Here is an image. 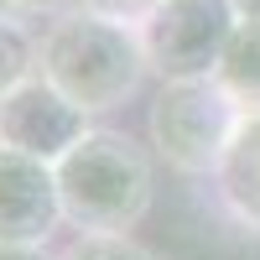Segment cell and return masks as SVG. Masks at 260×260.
Listing matches in <instances>:
<instances>
[{"mask_svg": "<svg viewBox=\"0 0 260 260\" xmlns=\"http://www.w3.org/2000/svg\"><path fill=\"white\" fill-rule=\"evenodd\" d=\"M68 6H73V0H0V11H6V16H21V21H26V16H68Z\"/></svg>", "mask_w": 260, "mask_h": 260, "instance_id": "7c38bea8", "label": "cell"}, {"mask_svg": "<svg viewBox=\"0 0 260 260\" xmlns=\"http://www.w3.org/2000/svg\"><path fill=\"white\" fill-rule=\"evenodd\" d=\"M89 130H94L89 115H83L62 89H52L42 73L26 78L16 94L0 99V146L26 151V156H37V161L57 167Z\"/></svg>", "mask_w": 260, "mask_h": 260, "instance_id": "5b68a950", "label": "cell"}, {"mask_svg": "<svg viewBox=\"0 0 260 260\" xmlns=\"http://www.w3.org/2000/svg\"><path fill=\"white\" fill-rule=\"evenodd\" d=\"M42 73V37L26 26L21 16L0 11V99L16 94L26 78Z\"/></svg>", "mask_w": 260, "mask_h": 260, "instance_id": "9c48e42d", "label": "cell"}, {"mask_svg": "<svg viewBox=\"0 0 260 260\" xmlns=\"http://www.w3.org/2000/svg\"><path fill=\"white\" fill-rule=\"evenodd\" d=\"M151 73L141 31L94 11H68L42 31V78L62 89L83 115H110L141 94Z\"/></svg>", "mask_w": 260, "mask_h": 260, "instance_id": "6da1fadb", "label": "cell"}, {"mask_svg": "<svg viewBox=\"0 0 260 260\" xmlns=\"http://www.w3.org/2000/svg\"><path fill=\"white\" fill-rule=\"evenodd\" d=\"M62 260H156L136 234H78Z\"/></svg>", "mask_w": 260, "mask_h": 260, "instance_id": "30bf717a", "label": "cell"}, {"mask_svg": "<svg viewBox=\"0 0 260 260\" xmlns=\"http://www.w3.org/2000/svg\"><path fill=\"white\" fill-rule=\"evenodd\" d=\"M52 172H57L62 219L78 234H130L156 198L146 146H136L125 130L110 125H94Z\"/></svg>", "mask_w": 260, "mask_h": 260, "instance_id": "7a4b0ae2", "label": "cell"}, {"mask_svg": "<svg viewBox=\"0 0 260 260\" xmlns=\"http://www.w3.org/2000/svg\"><path fill=\"white\" fill-rule=\"evenodd\" d=\"M240 21L245 16L234 0H167L141 26V47H146L151 73L161 83L219 78Z\"/></svg>", "mask_w": 260, "mask_h": 260, "instance_id": "277c9868", "label": "cell"}, {"mask_svg": "<svg viewBox=\"0 0 260 260\" xmlns=\"http://www.w3.org/2000/svg\"><path fill=\"white\" fill-rule=\"evenodd\" d=\"M219 83L245 104V110H260V16L240 21V31L229 42V57L219 68Z\"/></svg>", "mask_w": 260, "mask_h": 260, "instance_id": "ba28073f", "label": "cell"}, {"mask_svg": "<svg viewBox=\"0 0 260 260\" xmlns=\"http://www.w3.org/2000/svg\"><path fill=\"white\" fill-rule=\"evenodd\" d=\"M245 104L234 99L219 78H198V83H161L156 104L146 115L151 130V151L182 177H213L224 161V151L234 146L245 125Z\"/></svg>", "mask_w": 260, "mask_h": 260, "instance_id": "3957f363", "label": "cell"}, {"mask_svg": "<svg viewBox=\"0 0 260 260\" xmlns=\"http://www.w3.org/2000/svg\"><path fill=\"white\" fill-rule=\"evenodd\" d=\"M161 6H167V0H78V11H94V16L120 21V26H136V31H141Z\"/></svg>", "mask_w": 260, "mask_h": 260, "instance_id": "8fae6325", "label": "cell"}, {"mask_svg": "<svg viewBox=\"0 0 260 260\" xmlns=\"http://www.w3.org/2000/svg\"><path fill=\"white\" fill-rule=\"evenodd\" d=\"M240 6V16H260V0H234Z\"/></svg>", "mask_w": 260, "mask_h": 260, "instance_id": "5bb4252c", "label": "cell"}, {"mask_svg": "<svg viewBox=\"0 0 260 260\" xmlns=\"http://www.w3.org/2000/svg\"><path fill=\"white\" fill-rule=\"evenodd\" d=\"M57 224L68 219L52 161L0 146V245H47Z\"/></svg>", "mask_w": 260, "mask_h": 260, "instance_id": "8992f818", "label": "cell"}, {"mask_svg": "<svg viewBox=\"0 0 260 260\" xmlns=\"http://www.w3.org/2000/svg\"><path fill=\"white\" fill-rule=\"evenodd\" d=\"M213 192H219V208L229 219L260 240V110L245 115L234 146L224 151L219 172H213Z\"/></svg>", "mask_w": 260, "mask_h": 260, "instance_id": "52a82bcc", "label": "cell"}, {"mask_svg": "<svg viewBox=\"0 0 260 260\" xmlns=\"http://www.w3.org/2000/svg\"><path fill=\"white\" fill-rule=\"evenodd\" d=\"M0 260H62V255H47V245H0Z\"/></svg>", "mask_w": 260, "mask_h": 260, "instance_id": "4fadbf2b", "label": "cell"}]
</instances>
